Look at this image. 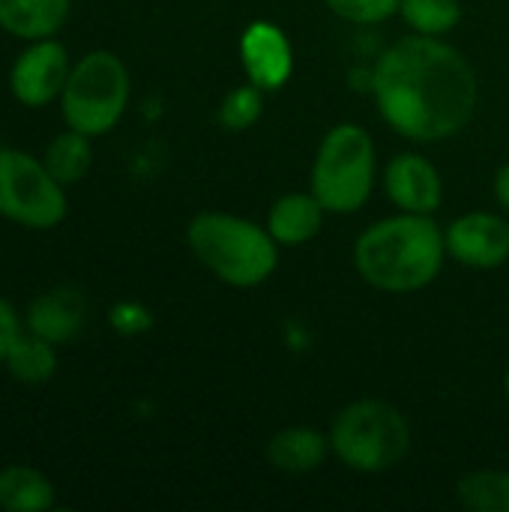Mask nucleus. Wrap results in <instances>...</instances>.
I'll return each instance as SVG.
<instances>
[{
	"label": "nucleus",
	"mask_w": 509,
	"mask_h": 512,
	"mask_svg": "<svg viewBox=\"0 0 509 512\" xmlns=\"http://www.w3.org/2000/svg\"><path fill=\"white\" fill-rule=\"evenodd\" d=\"M495 195H498V201L509 210V165H504L498 171V177H495Z\"/></svg>",
	"instance_id": "nucleus-25"
},
{
	"label": "nucleus",
	"mask_w": 509,
	"mask_h": 512,
	"mask_svg": "<svg viewBox=\"0 0 509 512\" xmlns=\"http://www.w3.org/2000/svg\"><path fill=\"white\" fill-rule=\"evenodd\" d=\"M66 192L63 183L51 177L45 162L24 150H0V216L33 228L48 231L66 219Z\"/></svg>",
	"instance_id": "nucleus-7"
},
{
	"label": "nucleus",
	"mask_w": 509,
	"mask_h": 512,
	"mask_svg": "<svg viewBox=\"0 0 509 512\" xmlns=\"http://www.w3.org/2000/svg\"><path fill=\"white\" fill-rule=\"evenodd\" d=\"M72 0H0V27L18 39H48L69 18Z\"/></svg>",
	"instance_id": "nucleus-13"
},
{
	"label": "nucleus",
	"mask_w": 509,
	"mask_h": 512,
	"mask_svg": "<svg viewBox=\"0 0 509 512\" xmlns=\"http://www.w3.org/2000/svg\"><path fill=\"white\" fill-rule=\"evenodd\" d=\"M375 180V147L366 129L342 123L318 147L312 168V195L330 213H351L366 204Z\"/></svg>",
	"instance_id": "nucleus-6"
},
{
	"label": "nucleus",
	"mask_w": 509,
	"mask_h": 512,
	"mask_svg": "<svg viewBox=\"0 0 509 512\" xmlns=\"http://www.w3.org/2000/svg\"><path fill=\"white\" fill-rule=\"evenodd\" d=\"M21 330H24V327H21L15 309L0 297V363L6 360V354H9V348H12V342L18 339Z\"/></svg>",
	"instance_id": "nucleus-24"
},
{
	"label": "nucleus",
	"mask_w": 509,
	"mask_h": 512,
	"mask_svg": "<svg viewBox=\"0 0 509 512\" xmlns=\"http://www.w3.org/2000/svg\"><path fill=\"white\" fill-rule=\"evenodd\" d=\"M327 6L354 24H378L384 18H390L393 12H399L402 0H327Z\"/></svg>",
	"instance_id": "nucleus-22"
},
{
	"label": "nucleus",
	"mask_w": 509,
	"mask_h": 512,
	"mask_svg": "<svg viewBox=\"0 0 509 512\" xmlns=\"http://www.w3.org/2000/svg\"><path fill=\"white\" fill-rule=\"evenodd\" d=\"M444 234L423 213H405L375 222L354 246L360 276L381 291H417L429 285L444 264Z\"/></svg>",
	"instance_id": "nucleus-2"
},
{
	"label": "nucleus",
	"mask_w": 509,
	"mask_h": 512,
	"mask_svg": "<svg viewBox=\"0 0 509 512\" xmlns=\"http://www.w3.org/2000/svg\"><path fill=\"white\" fill-rule=\"evenodd\" d=\"M447 252L468 267H498L509 255V225L492 213H468L444 234Z\"/></svg>",
	"instance_id": "nucleus-9"
},
{
	"label": "nucleus",
	"mask_w": 509,
	"mask_h": 512,
	"mask_svg": "<svg viewBox=\"0 0 509 512\" xmlns=\"http://www.w3.org/2000/svg\"><path fill=\"white\" fill-rule=\"evenodd\" d=\"M321 216L324 207L315 195H282L267 216V231L282 246H300L321 231Z\"/></svg>",
	"instance_id": "nucleus-14"
},
{
	"label": "nucleus",
	"mask_w": 509,
	"mask_h": 512,
	"mask_svg": "<svg viewBox=\"0 0 509 512\" xmlns=\"http://www.w3.org/2000/svg\"><path fill=\"white\" fill-rule=\"evenodd\" d=\"M108 321H111V327H114L117 333L132 336V333H144V330L150 327V312H147L144 306L126 300V303H117V306L111 309Z\"/></svg>",
	"instance_id": "nucleus-23"
},
{
	"label": "nucleus",
	"mask_w": 509,
	"mask_h": 512,
	"mask_svg": "<svg viewBox=\"0 0 509 512\" xmlns=\"http://www.w3.org/2000/svg\"><path fill=\"white\" fill-rule=\"evenodd\" d=\"M381 117L411 141H441L468 126L477 108L471 63L435 36H408L387 48L372 72Z\"/></svg>",
	"instance_id": "nucleus-1"
},
{
	"label": "nucleus",
	"mask_w": 509,
	"mask_h": 512,
	"mask_svg": "<svg viewBox=\"0 0 509 512\" xmlns=\"http://www.w3.org/2000/svg\"><path fill=\"white\" fill-rule=\"evenodd\" d=\"M84 318H87V303H84L81 291H75L69 285H57V288L39 294L27 306L24 327L54 345H63L78 336V330L84 327Z\"/></svg>",
	"instance_id": "nucleus-12"
},
{
	"label": "nucleus",
	"mask_w": 509,
	"mask_h": 512,
	"mask_svg": "<svg viewBox=\"0 0 509 512\" xmlns=\"http://www.w3.org/2000/svg\"><path fill=\"white\" fill-rule=\"evenodd\" d=\"M3 366L21 384H45L57 372V345L42 339V336H36V333H30L24 327L18 333V339L12 342Z\"/></svg>",
	"instance_id": "nucleus-17"
},
{
	"label": "nucleus",
	"mask_w": 509,
	"mask_h": 512,
	"mask_svg": "<svg viewBox=\"0 0 509 512\" xmlns=\"http://www.w3.org/2000/svg\"><path fill=\"white\" fill-rule=\"evenodd\" d=\"M69 72L72 66H69V51L63 42H57L54 36L33 39L30 48H24L9 69V90L21 105L42 108L60 99Z\"/></svg>",
	"instance_id": "nucleus-8"
},
{
	"label": "nucleus",
	"mask_w": 509,
	"mask_h": 512,
	"mask_svg": "<svg viewBox=\"0 0 509 512\" xmlns=\"http://www.w3.org/2000/svg\"><path fill=\"white\" fill-rule=\"evenodd\" d=\"M45 168L51 171V177L63 186L69 183H78L87 171H90V162H93V150H90V135L84 132H60L48 147H45V156H42Z\"/></svg>",
	"instance_id": "nucleus-18"
},
{
	"label": "nucleus",
	"mask_w": 509,
	"mask_h": 512,
	"mask_svg": "<svg viewBox=\"0 0 509 512\" xmlns=\"http://www.w3.org/2000/svg\"><path fill=\"white\" fill-rule=\"evenodd\" d=\"M327 447H330V438H324L321 432L294 426V429L279 432L267 444V459L276 471L306 474V471H315L327 459Z\"/></svg>",
	"instance_id": "nucleus-15"
},
{
	"label": "nucleus",
	"mask_w": 509,
	"mask_h": 512,
	"mask_svg": "<svg viewBox=\"0 0 509 512\" xmlns=\"http://www.w3.org/2000/svg\"><path fill=\"white\" fill-rule=\"evenodd\" d=\"M387 195L405 213H432L441 204V177L435 165L417 153H399L387 165Z\"/></svg>",
	"instance_id": "nucleus-11"
},
{
	"label": "nucleus",
	"mask_w": 509,
	"mask_h": 512,
	"mask_svg": "<svg viewBox=\"0 0 509 512\" xmlns=\"http://www.w3.org/2000/svg\"><path fill=\"white\" fill-rule=\"evenodd\" d=\"M330 450L354 471H390L411 450V429L387 402H354L336 417L330 429Z\"/></svg>",
	"instance_id": "nucleus-4"
},
{
	"label": "nucleus",
	"mask_w": 509,
	"mask_h": 512,
	"mask_svg": "<svg viewBox=\"0 0 509 512\" xmlns=\"http://www.w3.org/2000/svg\"><path fill=\"white\" fill-rule=\"evenodd\" d=\"M186 240L195 258L234 288L261 285L279 261L270 231L231 213H201L189 222Z\"/></svg>",
	"instance_id": "nucleus-3"
},
{
	"label": "nucleus",
	"mask_w": 509,
	"mask_h": 512,
	"mask_svg": "<svg viewBox=\"0 0 509 512\" xmlns=\"http://www.w3.org/2000/svg\"><path fill=\"white\" fill-rule=\"evenodd\" d=\"M57 495L45 474L27 465H9L0 471V510L45 512L54 507Z\"/></svg>",
	"instance_id": "nucleus-16"
},
{
	"label": "nucleus",
	"mask_w": 509,
	"mask_h": 512,
	"mask_svg": "<svg viewBox=\"0 0 509 512\" xmlns=\"http://www.w3.org/2000/svg\"><path fill=\"white\" fill-rule=\"evenodd\" d=\"M399 12L417 33H426V36L447 33L462 18L459 0H402Z\"/></svg>",
	"instance_id": "nucleus-20"
},
{
	"label": "nucleus",
	"mask_w": 509,
	"mask_h": 512,
	"mask_svg": "<svg viewBox=\"0 0 509 512\" xmlns=\"http://www.w3.org/2000/svg\"><path fill=\"white\" fill-rule=\"evenodd\" d=\"M261 117V87L249 84V87H237L225 96L219 120L228 129H246Z\"/></svg>",
	"instance_id": "nucleus-21"
},
{
	"label": "nucleus",
	"mask_w": 509,
	"mask_h": 512,
	"mask_svg": "<svg viewBox=\"0 0 509 512\" xmlns=\"http://www.w3.org/2000/svg\"><path fill=\"white\" fill-rule=\"evenodd\" d=\"M243 66L252 84L261 90H276L291 75V45L276 24L258 21L243 33L240 42Z\"/></svg>",
	"instance_id": "nucleus-10"
},
{
	"label": "nucleus",
	"mask_w": 509,
	"mask_h": 512,
	"mask_svg": "<svg viewBox=\"0 0 509 512\" xmlns=\"http://www.w3.org/2000/svg\"><path fill=\"white\" fill-rule=\"evenodd\" d=\"M129 102V72L111 51H90L81 57L60 93L63 120L69 129L90 138L111 132Z\"/></svg>",
	"instance_id": "nucleus-5"
},
{
	"label": "nucleus",
	"mask_w": 509,
	"mask_h": 512,
	"mask_svg": "<svg viewBox=\"0 0 509 512\" xmlns=\"http://www.w3.org/2000/svg\"><path fill=\"white\" fill-rule=\"evenodd\" d=\"M504 390H507V396H509V372H507V381H504Z\"/></svg>",
	"instance_id": "nucleus-26"
},
{
	"label": "nucleus",
	"mask_w": 509,
	"mask_h": 512,
	"mask_svg": "<svg viewBox=\"0 0 509 512\" xmlns=\"http://www.w3.org/2000/svg\"><path fill=\"white\" fill-rule=\"evenodd\" d=\"M456 498L462 507L474 512H509L507 471H477L459 480Z\"/></svg>",
	"instance_id": "nucleus-19"
}]
</instances>
